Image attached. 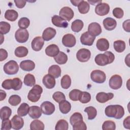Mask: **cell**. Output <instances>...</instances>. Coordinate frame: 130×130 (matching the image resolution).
Wrapping results in <instances>:
<instances>
[{
  "instance_id": "cell-21",
  "label": "cell",
  "mask_w": 130,
  "mask_h": 130,
  "mask_svg": "<svg viewBox=\"0 0 130 130\" xmlns=\"http://www.w3.org/2000/svg\"><path fill=\"white\" fill-rule=\"evenodd\" d=\"M42 110L41 108L37 106H32L29 107L28 115L32 119H38L42 115Z\"/></svg>"
},
{
  "instance_id": "cell-6",
  "label": "cell",
  "mask_w": 130,
  "mask_h": 130,
  "mask_svg": "<svg viewBox=\"0 0 130 130\" xmlns=\"http://www.w3.org/2000/svg\"><path fill=\"white\" fill-rule=\"evenodd\" d=\"M15 38L18 42L23 43L28 40L29 38V33L26 29L19 28L15 32Z\"/></svg>"
},
{
  "instance_id": "cell-43",
  "label": "cell",
  "mask_w": 130,
  "mask_h": 130,
  "mask_svg": "<svg viewBox=\"0 0 130 130\" xmlns=\"http://www.w3.org/2000/svg\"><path fill=\"white\" fill-rule=\"evenodd\" d=\"M21 101V99L20 96L16 94H13L10 96L8 102L11 105L16 106L20 103Z\"/></svg>"
},
{
  "instance_id": "cell-20",
  "label": "cell",
  "mask_w": 130,
  "mask_h": 130,
  "mask_svg": "<svg viewBox=\"0 0 130 130\" xmlns=\"http://www.w3.org/2000/svg\"><path fill=\"white\" fill-rule=\"evenodd\" d=\"M56 34V30L51 27L46 28L43 32L42 38L45 41H48L53 39Z\"/></svg>"
},
{
  "instance_id": "cell-9",
  "label": "cell",
  "mask_w": 130,
  "mask_h": 130,
  "mask_svg": "<svg viewBox=\"0 0 130 130\" xmlns=\"http://www.w3.org/2000/svg\"><path fill=\"white\" fill-rule=\"evenodd\" d=\"M59 16L64 20L70 21L74 16L73 10L69 7H64L62 8L59 12Z\"/></svg>"
},
{
  "instance_id": "cell-3",
  "label": "cell",
  "mask_w": 130,
  "mask_h": 130,
  "mask_svg": "<svg viewBox=\"0 0 130 130\" xmlns=\"http://www.w3.org/2000/svg\"><path fill=\"white\" fill-rule=\"evenodd\" d=\"M42 92V87L38 84L35 85L29 90L27 94V99L30 102L36 103L38 102L40 99Z\"/></svg>"
},
{
  "instance_id": "cell-47",
  "label": "cell",
  "mask_w": 130,
  "mask_h": 130,
  "mask_svg": "<svg viewBox=\"0 0 130 130\" xmlns=\"http://www.w3.org/2000/svg\"><path fill=\"white\" fill-rule=\"evenodd\" d=\"M22 82L19 78H15L12 79V89L14 90H18L22 87Z\"/></svg>"
},
{
  "instance_id": "cell-42",
  "label": "cell",
  "mask_w": 130,
  "mask_h": 130,
  "mask_svg": "<svg viewBox=\"0 0 130 130\" xmlns=\"http://www.w3.org/2000/svg\"><path fill=\"white\" fill-rule=\"evenodd\" d=\"M69 124L68 122L64 119L59 120L55 125V130H68Z\"/></svg>"
},
{
  "instance_id": "cell-12",
  "label": "cell",
  "mask_w": 130,
  "mask_h": 130,
  "mask_svg": "<svg viewBox=\"0 0 130 130\" xmlns=\"http://www.w3.org/2000/svg\"><path fill=\"white\" fill-rule=\"evenodd\" d=\"M62 44L67 47H73L76 43V40L75 36L71 34L64 35L62 39Z\"/></svg>"
},
{
  "instance_id": "cell-14",
  "label": "cell",
  "mask_w": 130,
  "mask_h": 130,
  "mask_svg": "<svg viewBox=\"0 0 130 130\" xmlns=\"http://www.w3.org/2000/svg\"><path fill=\"white\" fill-rule=\"evenodd\" d=\"M88 32L91 36L95 37L101 34V26L100 24L97 22H92L90 23L88 26Z\"/></svg>"
},
{
  "instance_id": "cell-44",
  "label": "cell",
  "mask_w": 130,
  "mask_h": 130,
  "mask_svg": "<svg viewBox=\"0 0 130 130\" xmlns=\"http://www.w3.org/2000/svg\"><path fill=\"white\" fill-rule=\"evenodd\" d=\"M10 24L5 21H1L0 22V32L2 35H5L9 32L10 30Z\"/></svg>"
},
{
  "instance_id": "cell-22",
  "label": "cell",
  "mask_w": 130,
  "mask_h": 130,
  "mask_svg": "<svg viewBox=\"0 0 130 130\" xmlns=\"http://www.w3.org/2000/svg\"><path fill=\"white\" fill-rule=\"evenodd\" d=\"M103 25L105 28L108 30H112L115 28L117 25L116 21L111 17H107L103 20Z\"/></svg>"
},
{
  "instance_id": "cell-19",
  "label": "cell",
  "mask_w": 130,
  "mask_h": 130,
  "mask_svg": "<svg viewBox=\"0 0 130 130\" xmlns=\"http://www.w3.org/2000/svg\"><path fill=\"white\" fill-rule=\"evenodd\" d=\"M42 82L44 86L48 89L53 88L56 84L55 78L49 74H47L43 77Z\"/></svg>"
},
{
  "instance_id": "cell-56",
  "label": "cell",
  "mask_w": 130,
  "mask_h": 130,
  "mask_svg": "<svg viewBox=\"0 0 130 130\" xmlns=\"http://www.w3.org/2000/svg\"><path fill=\"white\" fill-rule=\"evenodd\" d=\"M129 24H130V20L129 19H127V20L124 21L122 24V27H123L124 30L128 32H129L130 31Z\"/></svg>"
},
{
  "instance_id": "cell-58",
  "label": "cell",
  "mask_w": 130,
  "mask_h": 130,
  "mask_svg": "<svg viewBox=\"0 0 130 130\" xmlns=\"http://www.w3.org/2000/svg\"><path fill=\"white\" fill-rule=\"evenodd\" d=\"M1 91V94H0V101H2L3 100H4L6 97V93L5 91L3 90H0Z\"/></svg>"
},
{
  "instance_id": "cell-48",
  "label": "cell",
  "mask_w": 130,
  "mask_h": 130,
  "mask_svg": "<svg viewBox=\"0 0 130 130\" xmlns=\"http://www.w3.org/2000/svg\"><path fill=\"white\" fill-rule=\"evenodd\" d=\"M52 98L56 102L58 103L62 101L66 100V96L64 94L60 91L55 92L52 95Z\"/></svg>"
},
{
  "instance_id": "cell-2",
  "label": "cell",
  "mask_w": 130,
  "mask_h": 130,
  "mask_svg": "<svg viewBox=\"0 0 130 130\" xmlns=\"http://www.w3.org/2000/svg\"><path fill=\"white\" fill-rule=\"evenodd\" d=\"M115 59L114 54L111 51H106L104 53L99 54L94 58L95 62L100 66H104L111 63Z\"/></svg>"
},
{
  "instance_id": "cell-38",
  "label": "cell",
  "mask_w": 130,
  "mask_h": 130,
  "mask_svg": "<svg viewBox=\"0 0 130 130\" xmlns=\"http://www.w3.org/2000/svg\"><path fill=\"white\" fill-rule=\"evenodd\" d=\"M83 120V117L82 114L79 112L74 113L70 118V123L72 126L74 125L76 123Z\"/></svg>"
},
{
  "instance_id": "cell-15",
  "label": "cell",
  "mask_w": 130,
  "mask_h": 130,
  "mask_svg": "<svg viewBox=\"0 0 130 130\" xmlns=\"http://www.w3.org/2000/svg\"><path fill=\"white\" fill-rule=\"evenodd\" d=\"M12 128L14 129L18 130L22 128L24 125V120L19 115H15L11 120Z\"/></svg>"
},
{
  "instance_id": "cell-51",
  "label": "cell",
  "mask_w": 130,
  "mask_h": 130,
  "mask_svg": "<svg viewBox=\"0 0 130 130\" xmlns=\"http://www.w3.org/2000/svg\"><path fill=\"white\" fill-rule=\"evenodd\" d=\"M11 128V122L9 119L2 120L1 130H10Z\"/></svg>"
},
{
  "instance_id": "cell-26",
  "label": "cell",
  "mask_w": 130,
  "mask_h": 130,
  "mask_svg": "<svg viewBox=\"0 0 130 130\" xmlns=\"http://www.w3.org/2000/svg\"><path fill=\"white\" fill-rule=\"evenodd\" d=\"M48 74L51 75L55 78H57L61 75V69L56 64L52 65L49 68L48 71Z\"/></svg>"
},
{
  "instance_id": "cell-50",
  "label": "cell",
  "mask_w": 130,
  "mask_h": 130,
  "mask_svg": "<svg viewBox=\"0 0 130 130\" xmlns=\"http://www.w3.org/2000/svg\"><path fill=\"white\" fill-rule=\"evenodd\" d=\"M113 15L118 19H120L123 17L124 12L123 10L120 8H115L113 10Z\"/></svg>"
},
{
  "instance_id": "cell-4",
  "label": "cell",
  "mask_w": 130,
  "mask_h": 130,
  "mask_svg": "<svg viewBox=\"0 0 130 130\" xmlns=\"http://www.w3.org/2000/svg\"><path fill=\"white\" fill-rule=\"evenodd\" d=\"M19 70L17 62L13 60H11L6 63L4 66V71L8 75L16 74Z\"/></svg>"
},
{
  "instance_id": "cell-31",
  "label": "cell",
  "mask_w": 130,
  "mask_h": 130,
  "mask_svg": "<svg viewBox=\"0 0 130 130\" xmlns=\"http://www.w3.org/2000/svg\"><path fill=\"white\" fill-rule=\"evenodd\" d=\"M78 9L80 13L84 14L88 12L90 9V6L87 2L81 0L78 6Z\"/></svg>"
},
{
  "instance_id": "cell-7",
  "label": "cell",
  "mask_w": 130,
  "mask_h": 130,
  "mask_svg": "<svg viewBox=\"0 0 130 130\" xmlns=\"http://www.w3.org/2000/svg\"><path fill=\"white\" fill-rule=\"evenodd\" d=\"M109 85L111 88L116 90L120 88L122 85V79L119 75H113L110 79Z\"/></svg>"
},
{
  "instance_id": "cell-33",
  "label": "cell",
  "mask_w": 130,
  "mask_h": 130,
  "mask_svg": "<svg viewBox=\"0 0 130 130\" xmlns=\"http://www.w3.org/2000/svg\"><path fill=\"white\" fill-rule=\"evenodd\" d=\"M28 51L26 47L24 46H19L17 47L14 51L15 55L18 57H23L28 54Z\"/></svg>"
},
{
  "instance_id": "cell-23",
  "label": "cell",
  "mask_w": 130,
  "mask_h": 130,
  "mask_svg": "<svg viewBox=\"0 0 130 130\" xmlns=\"http://www.w3.org/2000/svg\"><path fill=\"white\" fill-rule=\"evenodd\" d=\"M59 52V49L55 44L49 45L45 49V53L46 55L50 57H55Z\"/></svg>"
},
{
  "instance_id": "cell-59",
  "label": "cell",
  "mask_w": 130,
  "mask_h": 130,
  "mask_svg": "<svg viewBox=\"0 0 130 130\" xmlns=\"http://www.w3.org/2000/svg\"><path fill=\"white\" fill-rule=\"evenodd\" d=\"M88 2L89 3V4H91L92 5H95L96 4H99L101 3H102V1H98V0H88Z\"/></svg>"
},
{
  "instance_id": "cell-18",
  "label": "cell",
  "mask_w": 130,
  "mask_h": 130,
  "mask_svg": "<svg viewBox=\"0 0 130 130\" xmlns=\"http://www.w3.org/2000/svg\"><path fill=\"white\" fill-rule=\"evenodd\" d=\"M44 44V40L40 36L35 37L31 43L32 49L35 51H39L41 50L43 47Z\"/></svg>"
},
{
  "instance_id": "cell-49",
  "label": "cell",
  "mask_w": 130,
  "mask_h": 130,
  "mask_svg": "<svg viewBox=\"0 0 130 130\" xmlns=\"http://www.w3.org/2000/svg\"><path fill=\"white\" fill-rule=\"evenodd\" d=\"M81 91L79 89H74L71 90L69 93L70 99L73 101H77L79 100V96Z\"/></svg>"
},
{
  "instance_id": "cell-13",
  "label": "cell",
  "mask_w": 130,
  "mask_h": 130,
  "mask_svg": "<svg viewBox=\"0 0 130 130\" xmlns=\"http://www.w3.org/2000/svg\"><path fill=\"white\" fill-rule=\"evenodd\" d=\"M95 39V37L91 36L88 31H86L81 35L80 39L82 44L87 46H91Z\"/></svg>"
},
{
  "instance_id": "cell-40",
  "label": "cell",
  "mask_w": 130,
  "mask_h": 130,
  "mask_svg": "<svg viewBox=\"0 0 130 130\" xmlns=\"http://www.w3.org/2000/svg\"><path fill=\"white\" fill-rule=\"evenodd\" d=\"M61 86L63 89H68L71 85V79L68 75H64L60 81Z\"/></svg>"
},
{
  "instance_id": "cell-61",
  "label": "cell",
  "mask_w": 130,
  "mask_h": 130,
  "mask_svg": "<svg viewBox=\"0 0 130 130\" xmlns=\"http://www.w3.org/2000/svg\"><path fill=\"white\" fill-rule=\"evenodd\" d=\"M129 54H128L126 56V57L125 58V62L128 67H129Z\"/></svg>"
},
{
  "instance_id": "cell-5",
  "label": "cell",
  "mask_w": 130,
  "mask_h": 130,
  "mask_svg": "<svg viewBox=\"0 0 130 130\" xmlns=\"http://www.w3.org/2000/svg\"><path fill=\"white\" fill-rule=\"evenodd\" d=\"M90 78L92 81L97 83H103L106 79L105 73L101 70H95L91 72Z\"/></svg>"
},
{
  "instance_id": "cell-36",
  "label": "cell",
  "mask_w": 130,
  "mask_h": 130,
  "mask_svg": "<svg viewBox=\"0 0 130 130\" xmlns=\"http://www.w3.org/2000/svg\"><path fill=\"white\" fill-rule=\"evenodd\" d=\"M30 129L31 130H43L44 124L41 120L36 119L30 123Z\"/></svg>"
},
{
  "instance_id": "cell-1",
  "label": "cell",
  "mask_w": 130,
  "mask_h": 130,
  "mask_svg": "<svg viewBox=\"0 0 130 130\" xmlns=\"http://www.w3.org/2000/svg\"><path fill=\"white\" fill-rule=\"evenodd\" d=\"M106 115L109 117H114L117 119H121L124 114V110L119 105L108 106L105 110Z\"/></svg>"
},
{
  "instance_id": "cell-27",
  "label": "cell",
  "mask_w": 130,
  "mask_h": 130,
  "mask_svg": "<svg viewBox=\"0 0 130 130\" xmlns=\"http://www.w3.org/2000/svg\"><path fill=\"white\" fill-rule=\"evenodd\" d=\"M59 108L60 111L62 114L68 113L71 109V104L68 101L63 100L59 103Z\"/></svg>"
},
{
  "instance_id": "cell-16",
  "label": "cell",
  "mask_w": 130,
  "mask_h": 130,
  "mask_svg": "<svg viewBox=\"0 0 130 130\" xmlns=\"http://www.w3.org/2000/svg\"><path fill=\"white\" fill-rule=\"evenodd\" d=\"M51 21L53 25L58 27L66 28L68 26V23L60 16L55 15L51 18Z\"/></svg>"
},
{
  "instance_id": "cell-41",
  "label": "cell",
  "mask_w": 130,
  "mask_h": 130,
  "mask_svg": "<svg viewBox=\"0 0 130 130\" xmlns=\"http://www.w3.org/2000/svg\"><path fill=\"white\" fill-rule=\"evenodd\" d=\"M91 100L90 94L86 91H81L79 96V101L83 104L88 103Z\"/></svg>"
},
{
  "instance_id": "cell-17",
  "label": "cell",
  "mask_w": 130,
  "mask_h": 130,
  "mask_svg": "<svg viewBox=\"0 0 130 130\" xmlns=\"http://www.w3.org/2000/svg\"><path fill=\"white\" fill-rule=\"evenodd\" d=\"M114 97V94L112 92L106 93L104 92H100L97 93L95 98L96 101L100 103H104L112 99Z\"/></svg>"
},
{
  "instance_id": "cell-32",
  "label": "cell",
  "mask_w": 130,
  "mask_h": 130,
  "mask_svg": "<svg viewBox=\"0 0 130 130\" xmlns=\"http://www.w3.org/2000/svg\"><path fill=\"white\" fill-rule=\"evenodd\" d=\"M29 108V106L27 103H22L17 109L18 115L21 117L26 116L28 113Z\"/></svg>"
},
{
  "instance_id": "cell-25",
  "label": "cell",
  "mask_w": 130,
  "mask_h": 130,
  "mask_svg": "<svg viewBox=\"0 0 130 130\" xmlns=\"http://www.w3.org/2000/svg\"><path fill=\"white\" fill-rule=\"evenodd\" d=\"M96 48L101 51H105L109 48V41L105 38H100L98 40L96 44Z\"/></svg>"
},
{
  "instance_id": "cell-39",
  "label": "cell",
  "mask_w": 130,
  "mask_h": 130,
  "mask_svg": "<svg viewBox=\"0 0 130 130\" xmlns=\"http://www.w3.org/2000/svg\"><path fill=\"white\" fill-rule=\"evenodd\" d=\"M84 112L87 113L88 119L89 120H92L94 119L97 115L96 109L92 106H89L85 108Z\"/></svg>"
},
{
  "instance_id": "cell-8",
  "label": "cell",
  "mask_w": 130,
  "mask_h": 130,
  "mask_svg": "<svg viewBox=\"0 0 130 130\" xmlns=\"http://www.w3.org/2000/svg\"><path fill=\"white\" fill-rule=\"evenodd\" d=\"M91 56L90 51L85 48H82L79 50L76 53L77 59L80 62H85L90 59Z\"/></svg>"
},
{
  "instance_id": "cell-28",
  "label": "cell",
  "mask_w": 130,
  "mask_h": 130,
  "mask_svg": "<svg viewBox=\"0 0 130 130\" xmlns=\"http://www.w3.org/2000/svg\"><path fill=\"white\" fill-rule=\"evenodd\" d=\"M18 17V14L17 12L14 10H7L5 13V18L10 21H15L17 19Z\"/></svg>"
},
{
  "instance_id": "cell-37",
  "label": "cell",
  "mask_w": 130,
  "mask_h": 130,
  "mask_svg": "<svg viewBox=\"0 0 130 130\" xmlns=\"http://www.w3.org/2000/svg\"><path fill=\"white\" fill-rule=\"evenodd\" d=\"M23 82L27 86H34L36 83L35 77L32 74H27L24 77Z\"/></svg>"
},
{
  "instance_id": "cell-52",
  "label": "cell",
  "mask_w": 130,
  "mask_h": 130,
  "mask_svg": "<svg viewBox=\"0 0 130 130\" xmlns=\"http://www.w3.org/2000/svg\"><path fill=\"white\" fill-rule=\"evenodd\" d=\"M73 129L74 130H86L87 126L85 123L82 120L73 125Z\"/></svg>"
},
{
  "instance_id": "cell-54",
  "label": "cell",
  "mask_w": 130,
  "mask_h": 130,
  "mask_svg": "<svg viewBox=\"0 0 130 130\" xmlns=\"http://www.w3.org/2000/svg\"><path fill=\"white\" fill-rule=\"evenodd\" d=\"M14 2L16 6L20 9L23 8L26 5V1H14Z\"/></svg>"
},
{
  "instance_id": "cell-45",
  "label": "cell",
  "mask_w": 130,
  "mask_h": 130,
  "mask_svg": "<svg viewBox=\"0 0 130 130\" xmlns=\"http://www.w3.org/2000/svg\"><path fill=\"white\" fill-rule=\"evenodd\" d=\"M102 129L103 130H115L116 129V124L112 120H107L103 123Z\"/></svg>"
},
{
  "instance_id": "cell-57",
  "label": "cell",
  "mask_w": 130,
  "mask_h": 130,
  "mask_svg": "<svg viewBox=\"0 0 130 130\" xmlns=\"http://www.w3.org/2000/svg\"><path fill=\"white\" fill-rule=\"evenodd\" d=\"M123 125L124 128L127 129L130 128V116H128L125 118L123 122Z\"/></svg>"
},
{
  "instance_id": "cell-60",
  "label": "cell",
  "mask_w": 130,
  "mask_h": 130,
  "mask_svg": "<svg viewBox=\"0 0 130 130\" xmlns=\"http://www.w3.org/2000/svg\"><path fill=\"white\" fill-rule=\"evenodd\" d=\"M81 1V0H80V1H71L70 2H71V3L73 5H74L75 6H78Z\"/></svg>"
},
{
  "instance_id": "cell-35",
  "label": "cell",
  "mask_w": 130,
  "mask_h": 130,
  "mask_svg": "<svg viewBox=\"0 0 130 130\" xmlns=\"http://www.w3.org/2000/svg\"><path fill=\"white\" fill-rule=\"evenodd\" d=\"M113 46L115 50L118 52H122L125 49V43L122 40H117L114 42Z\"/></svg>"
},
{
  "instance_id": "cell-24",
  "label": "cell",
  "mask_w": 130,
  "mask_h": 130,
  "mask_svg": "<svg viewBox=\"0 0 130 130\" xmlns=\"http://www.w3.org/2000/svg\"><path fill=\"white\" fill-rule=\"evenodd\" d=\"M20 68L25 71H32L35 68V63L31 60H25L20 63Z\"/></svg>"
},
{
  "instance_id": "cell-46",
  "label": "cell",
  "mask_w": 130,
  "mask_h": 130,
  "mask_svg": "<svg viewBox=\"0 0 130 130\" xmlns=\"http://www.w3.org/2000/svg\"><path fill=\"white\" fill-rule=\"evenodd\" d=\"M30 24V21L28 18L26 17H22L21 18L18 22V26L20 28L26 29L27 28Z\"/></svg>"
},
{
  "instance_id": "cell-11",
  "label": "cell",
  "mask_w": 130,
  "mask_h": 130,
  "mask_svg": "<svg viewBox=\"0 0 130 130\" xmlns=\"http://www.w3.org/2000/svg\"><path fill=\"white\" fill-rule=\"evenodd\" d=\"M110 11L109 5L105 3L98 4L95 8V13L99 16H104L108 14Z\"/></svg>"
},
{
  "instance_id": "cell-53",
  "label": "cell",
  "mask_w": 130,
  "mask_h": 130,
  "mask_svg": "<svg viewBox=\"0 0 130 130\" xmlns=\"http://www.w3.org/2000/svg\"><path fill=\"white\" fill-rule=\"evenodd\" d=\"M12 79H11L4 80L2 84V87L7 90H10L12 89Z\"/></svg>"
},
{
  "instance_id": "cell-34",
  "label": "cell",
  "mask_w": 130,
  "mask_h": 130,
  "mask_svg": "<svg viewBox=\"0 0 130 130\" xmlns=\"http://www.w3.org/2000/svg\"><path fill=\"white\" fill-rule=\"evenodd\" d=\"M12 113V110L10 108L4 106L2 107L0 110L1 119L3 120L9 119Z\"/></svg>"
},
{
  "instance_id": "cell-10",
  "label": "cell",
  "mask_w": 130,
  "mask_h": 130,
  "mask_svg": "<svg viewBox=\"0 0 130 130\" xmlns=\"http://www.w3.org/2000/svg\"><path fill=\"white\" fill-rule=\"evenodd\" d=\"M41 109L44 114L50 115L54 113L55 108L54 104L50 102L45 101L41 105Z\"/></svg>"
},
{
  "instance_id": "cell-55",
  "label": "cell",
  "mask_w": 130,
  "mask_h": 130,
  "mask_svg": "<svg viewBox=\"0 0 130 130\" xmlns=\"http://www.w3.org/2000/svg\"><path fill=\"white\" fill-rule=\"evenodd\" d=\"M0 55H1L0 61H2L4 60H5L7 58L8 52L6 50L2 48L0 49Z\"/></svg>"
},
{
  "instance_id": "cell-30",
  "label": "cell",
  "mask_w": 130,
  "mask_h": 130,
  "mask_svg": "<svg viewBox=\"0 0 130 130\" xmlns=\"http://www.w3.org/2000/svg\"><path fill=\"white\" fill-rule=\"evenodd\" d=\"M54 60L59 64H65L68 60V56L62 51H59L58 54L54 57Z\"/></svg>"
},
{
  "instance_id": "cell-29",
  "label": "cell",
  "mask_w": 130,
  "mask_h": 130,
  "mask_svg": "<svg viewBox=\"0 0 130 130\" xmlns=\"http://www.w3.org/2000/svg\"><path fill=\"white\" fill-rule=\"evenodd\" d=\"M84 26L83 22L80 19L74 20L71 24V29L72 31L76 32H78L82 30Z\"/></svg>"
}]
</instances>
